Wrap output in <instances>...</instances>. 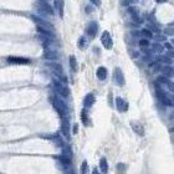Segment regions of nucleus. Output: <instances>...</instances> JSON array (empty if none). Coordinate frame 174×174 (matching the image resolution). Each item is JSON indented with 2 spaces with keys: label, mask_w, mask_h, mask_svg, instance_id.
<instances>
[{
  "label": "nucleus",
  "mask_w": 174,
  "mask_h": 174,
  "mask_svg": "<svg viewBox=\"0 0 174 174\" xmlns=\"http://www.w3.org/2000/svg\"><path fill=\"white\" fill-rule=\"evenodd\" d=\"M51 102H52L54 108L56 109L57 113L60 115V117H61V118H65V117H66V112H67L66 104L62 102L60 98H57V97H51Z\"/></svg>",
  "instance_id": "obj_1"
},
{
  "label": "nucleus",
  "mask_w": 174,
  "mask_h": 174,
  "mask_svg": "<svg viewBox=\"0 0 174 174\" xmlns=\"http://www.w3.org/2000/svg\"><path fill=\"white\" fill-rule=\"evenodd\" d=\"M32 20L35 23H36V26H37V29H41V30H45V31H47V32H51V34H54V27L51 26V24L50 23H47V21H45V20H43L41 18H37V16H32Z\"/></svg>",
  "instance_id": "obj_2"
},
{
  "label": "nucleus",
  "mask_w": 174,
  "mask_h": 174,
  "mask_svg": "<svg viewBox=\"0 0 174 174\" xmlns=\"http://www.w3.org/2000/svg\"><path fill=\"white\" fill-rule=\"evenodd\" d=\"M48 67H50V70L59 79H61L64 82H67V79L64 76V68H62V66L60 64H57V62H51V64H48Z\"/></svg>",
  "instance_id": "obj_3"
},
{
  "label": "nucleus",
  "mask_w": 174,
  "mask_h": 174,
  "mask_svg": "<svg viewBox=\"0 0 174 174\" xmlns=\"http://www.w3.org/2000/svg\"><path fill=\"white\" fill-rule=\"evenodd\" d=\"M52 83H54L55 88H56V91L59 92V95H60L61 97H64V98H67V97L70 96V90H68L66 86L62 85V83H61L59 80L55 79V80L52 81Z\"/></svg>",
  "instance_id": "obj_4"
},
{
  "label": "nucleus",
  "mask_w": 174,
  "mask_h": 174,
  "mask_svg": "<svg viewBox=\"0 0 174 174\" xmlns=\"http://www.w3.org/2000/svg\"><path fill=\"white\" fill-rule=\"evenodd\" d=\"M156 95H157V98L159 100V102L161 103H163L164 106H173V102H172V100L169 98L168 96H167L161 88H157V92H156Z\"/></svg>",
  "instance_id": "obj_5"
},
{
  "label": "nucleus",
  "mask_w": 174,
  "mask_h": 174,
  "mask_svg": "<svg viewBox=\"0 0 174 174\" xmlns=\"http://www.w3.org/2000/svg\"><path fill=\"white\" fill-rule=\"evenodd\" d=\"M101 43H102V45L106 47V48H112V46H113V41H112V37H111V35H109V32H107V31H104L103 34H102V36H101Z\"/></svg>",
  "instance_id": "obj_6"
},
{
  "label": "nucleus",
  "mask_w": 174,
  "mask_h": 174,
  "mask_svg": "<svg viewBox=\"0 0 174 174\" xmlns=\"http://www.w3.org/2000/svg\"><path fill=\"white\" fill-rule=\"evenodd\" d=\"M37 9L39 11L41 12H45V14H48V15H54V10L50 5H48L46 1H43V0H40L37 3Z\"/></svg>",
  "instance_id": "obj_7"
},
{
  "label": "nucleus",
  "mask_w": 174,
  "mask_h": 174,
  "mask_svg": "<svg viewBox=\"0 0 174 174\" xmlns=\"http://www.w3.org/2000/svg\"><path fill=\"white\" fill-rule=\"evenodd\" d=\"M113 77H115V81L118 86H123L124 85V76L122 73V71L120 68H116L115 70V75H113Z\"/></svg>",
  "instance_id": "obj_8"
},
{
  "label": "nucleus",
  "mask_w": 174,
  "mask_h": 174,
  "mask_svg": "<svg viewBox=\"0 0 174 174\" xmlns=\"http://www.w3.org/2000/svg\"><path fill=\"white\" fill-rule=\"evenodd\" d=\"M116 107H117V109H120L121 112H126V111L128 109V103L123 98H121V97H117L116 98Z\"/></svg>",
  "instance_id": "obj_9"
},
{
  "label": "nucleus",
  "mask_w": 174,
  "mask_h": 174,
  "mask_svg": "<svg viewBox=\"0 0 174 174\" xmlns=\"http://www.w3.org/2000/svg\"><path fill=\"white\" fill-rule=\"evenodd\" d=\"M97 30H98V25H97V23L92 21L87 25V35L90 37H95L96 34H97Z\"/></svg>",
  "instance_id": "obj_10"
},
{
  "label": "nucleus",
  "mask_w": 174,
  "mask_h": 174,
  "mask_svg": "<svg viewBox=\"0 0 174 174\" xmlns=\"http://www.w3.org/2000/svg\"><path fill=\"white\" fill-rule=\"evenodd\" d=\"M62 122H61V132L64 133L65 137H68L70 134V123H68V120L66 118H61Z\"/></svg>",
  "instance_id": "obj_11"
},
{
  "label": "nucleus",
  "mask_w": 174,
  "mask_h": 174,
  "mask_svg": "<svg viewBox=\"0 0 174 174\" xmlns=\"http://www.w3.org/2000/svg\"><path fill=\"white\" fill-rule=\"evenodd\" d=\"M8 61L11 62V64H19V65L30 64V60L29 59H21V57H9Z\"/></svg>",
  "instance_id": "obj_12"
},
{
  "label": "nucleus",
  "mask_w": 174,
  "mask_h": 174,
  "mask_svg": "<svg viewBox=\"0 0 174 174\" xmlns=\"http://www.w3.org/2000/svg\"><path fill=\"white\" fill-rule=\"evenodd\" d=\"M93 103H95V96L92 93H88L85 97V100H83V104H85V107L90 108V107L93 106Z\"/></svg>",
  "instance_id": "obj_13"
},
{
  "label": "nucleus",
  "mask_w": 174,
  "mask_h": 174,
  "mask_svg": "<svg viewBox=\"0 0 174 174\" xmlns=\"http://www.w3.org/2000/svg\"><path fill=\"white\" fill-rule=\"evenodd\" d=\"M96 75H97V77H98L101 81L106 80L107 79V68L106 67H98V68H97Z\"/></svg>",
  "instance_id": "obj_14"
},
{
  "label": "nucleus",
  "mask_w": 174,
  "mask_h": 174,
  "mask_svg": "<svg viewBox=\"0 0 174 174\" xmlns=\"http://www.w3.org/2000/svg\"><path fill=\"white\" fill-rule=\"evenodd\" d=\"M57 159H59V162H60L62 165H64V167H70V165H71V158L67 157V156H65V154L60 156Z\"/></svg>",
  "instance_id": "obj_15"
},
{
  "label": "nucleus",
  "mask_w": 174,
  "mask_h": 174,
  "mask_svg": "<svg viewBox=\"0 0 174 174\" xmlns=\"http://www.w3.org/2000/svg\"><path fill=\"white\" fill-rule=\"evenodd\" d=\"M44 57L47 59V60H55V59H57V52L47 48V50H45V52H44Z\"/></svg>",
  "instance_id": "obj_16"
},
{
  "label": "nucleus",
  "mask_w": 174,
  "mask_h": 174,
  "mask_svg": "<svg viewBox=\"0 0 174 174\" xmlns=\"http://www.w3.org/2000/svg\"><path fill=\"white\" fill-rule=\"evenodd\" d=\"M100 169L103 174H106L108 172V163H107V159L106 158H101L100 161Z\"/></svg>",
  "instance_id": "obj_17"
},
{
  "label": "nucleus",
  "mask_w": 174,
  "mask_h": 174,
  "mask_svg": "<svg viewBox=\"0 0 174 174\" xmlns=\"http://www.w3.org/2000/svg\"><path fill=\"white\" fill-rule=\"evenodd\" d=\"M55 6L57 8L60 16H64V0H56L55 1Z\"/></svg>",
  "instance_id": "obj_18"
},
{
  "label": "nucleus",
  "mask_w": 174,
  "mask_h": 174,
  "mask_svg": "<svg viewBox=\"0 0 174 174\" xmlns=\"http://www.w3.org/2000/svg\"><path fill=\"white\" fill-rule=\"evenodd\" d=\"M132 128H133V131L137 132V133H138L139 136H143L144 129H143V127H142L139 123H132Z\"/></svg>",
  "instance_id": "obj_19"
},
{
  "label": "nucleus",
  "mask_w": 174,
  "mask_h": 174,
  "mask_svg": "<svg viewBox=\"0 0 174 174\" xmlns=\"http://www.w3.org/2000/svg\"><path fill=\"white\" fill-rule=\"evenodd\" d=\"M158 81H159V82H162V83H164V85H168V86H169V88H170V90H173V83H172L168 79H167L165 76H161V77L158 79Z\"/></svg>",
  "instance_id": "obj_20"
},
{
  "label": "nucleus",
  "mask_w": 174,
  "mask_h": 174,
  "mask_svg": "<svg viewBox=\"0 0 174 174\" xmlns=\"http://www.w3.org/2000/svg\"><path fill=\"white\" fill-rule=\"evenodd\" d=\"M70 66L72 71H77V62H76L75 56H70Z\"/></svg>",
  "instance_id": "obj_21"
},
{
  "label": "nucleus",
  "mask_w": 174,
  "mask_h": 174,
  "mask_svg": "<svg viewBox=\"0 0 174 174\" xmlns=\"http://www.w3.org/2000/svg\"><path fill=\"white\" fill-rule=\"evenodd\" d=\"M162 71L164 72L165 77H167V76H169V77H170V76H173V68H172L170 66H165V67H163V68H162Z\"/></svg>",
  "instance_id": "obj_22"
},
{
  "label": "nucleus",
  "mask_w": 174,
  "mask_h": 174,
  "mask_svg": "<svg viewBox=\"0 0 174 174\" xmlns=\"http://www.w3.org/2000/svg\"><path fill=\"white\" fill-rule=\"evenodd\" d=\"M81 118H82L83 124H85V126H87V124H88V117H87L86 109H82V112H81Z\"/></svg>",
  "instance_id": "obj_23"
},
{
  "label": "nucleus",
  "mask_w": 174,
  "mask_h": 174,
  "mask_svg": "<svg viewBox=\"0 0 174 174\" xmlns=\"http://www.w3.org/2000/svg\"><path fill=\"white\" fill-rule=\"evenodd\" d=\"M87 172H88V164L85 161L82 163V165H81V174H87Z\"/></svg>",
  "instance_id": "obj_24"
},
{
  "label": "nucleus",
  "mask_w": 174,
  "mask_h": 174,
  "mask_svg": "<svg viewBox=\"0 0 174 174\" xmlns=\"http://www.w3.org/2000/svg\"><path fill=\"white\" fill-rule=\"evenodd\" d=\"M142 35H143V36L147 37V40H149V39H152V37H153V34H152L149 30H147V29L142 30Z\"/></svg>",
  "instance_id": "obj_25"
},
{
  "label": "nucleus",
  "mask_w": 174,
  "mask_h": 174,
  "mask_svg": "<svg viewBox=\"0 0 174 174\" xmlns=\"http://www.w3.org/2000/svg\"><path fill=\"white\" fill-rule=\"evenodd\" d=\"M148 45H149V40H147V39H143V40L139 41V46H142V47H145Z\"/></svg>",
  "instance_id": "obj_26"
},
{
  "label": "nucleus",
  "mask_w": 174,
  "mask_h": 174,
  "mask_svg": "<svg viewBox=\"0 0 174 174\" xmlns=\"http://www.w3.org/2000/svg\"><path fill=\"white\" fill-rule=\"evenodd\" d=\"M159 61H163V62H165V64H167V62H168V64H170V62H172V60H170V59L165 57V56H162V57H159Z\"/></svg>",
  "instance_id": "obj_27"
},
{
  "label": "nucleus",
  "mask_w": 174,
  "mask_h": 174,
  "mask_svg": "<svg viewBox=\"0 0 174 174\" xmlns=\"http://www.w3.org/2000/svg\"><path fill=\"white\" fill-rule=\"evenodd\" d=\"M79 46L81 48H83V46H85V37H81L80 41H79Z\"/></svg>",
  "instance_id": "obj_28"
},
{
  "label": "nucleus",
  "mask_w": 174,
  "mask_h": 174,
  "mask_svg": "<svg viewBox=\"0 0 174 174\" xmlns=\"http://www.w3.org/2000/svg\"><path fill=\"white\" fill-rule=\"evenodd\" d=\"M93 5H97V6H100L101 5V0H90Z\"/></svg>",
  "instance_id": "obj_29"
},
{
  "label": "nucleus",
  "mask_w": 174,
  "mask_h": 174,
  "mask_svg": "<svg viewBox=\"0 0 174 174\" xmlns=\"http://www.w3.org/2000/svg\"><path fill=\"white\" fill-rule=\"evenodd\" d=\"M79 132V127H77V124H73V134H76Z\"/></svg>",
  "instance_id": "obj_30"
},
{
  "label": "nucleus",
  "mask_w": 174,
  "mask_h": 174,
  "mask_svg": "<svg viewBox=\"0 0 174 174\" xmlns=\"http://www.w3.org/2000/svg\"><path fill=\"white\" fill-rule=\"evenodd\" d=\"M92 174H101V173H100V170H97V169H93Z\"/></svg>",
  "instance_id": "obj_31"
},
{
  "label": "nucleus",
  "mask_w": 174,
  "mask_h": 174,
  "mask_svg": "<svg viewBox=\"0 0 174 174\" xmlns=\"http://www.w3.org/2000/svg\"><path fill=\"white\" fill-rule=\"evenodd\" d=\"M156 1H157V3H164L165 0H156Z\"/></svg>",
  "instance_id": "obj_32"
},
{
  "label": "nucleus",
  "mask_w": 174,
  "mask_h": 174,
  "mask_svg": "<svg viewBox=\"0 0 174 174\" xmlns=\"http://www.w3.org/2000/svg\"><path fill=\"white\" fill-rule=\"evenodd\" d=\"M43 1H46V0H43Z\"/></svg>",
  "instance_id": "obj_33"
}]
</instances>
